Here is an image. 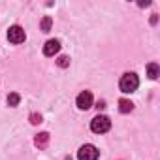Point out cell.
I'll use <instances>...</instances> for the list:
<instances>
[{
	"label": "cell",
	"instance_id": "6da1fadb",
	"mask_svg": "<svg viewBox=\"0 0 160 160\" xmlns=\"http://www.w3.org/2000/svg\"><path fill=\"white\" fill-rule=\"evenodd\" d=\"M138 85H139V79H138V75L136 73H124L122 77H121V81H119V87H121V91L122 92H134L136 89H138Z\"/></svg>",
	"mask_w": 160,
	"mask_h": 160
},
{
	"label": "cell",
	"instance_id": "7a4b0ae2",
	"mask_svg": "<svg viewBox=\"0 0 160 160\" xmlns=\"http://www.w3.org/2000/svg\"><path fill=\"white\" fill-rule=\"evenodd\" d=\"M111 128V121L106 117V115H96L92 121H91V130L94 134H104Z\"/></svg>",
	"mask_w": 160,
	"mask_h": 160
},
{
	"label": "cell",
	"instance_id": "3957f363",
	"mask_svg": "<svg viewBox=\"0 0 160 160\" xmlns=\"http://www.w3.org/2000/svg\"><path fill=\"white\" fill-rule=\"evenodd\" d=\"M98 149L94 145H83L77 151V160H98Z\"/></svg>",
	"mask_w": 160,
	"mask_h": 160
},
{
	"label": "cell",
	"instance_id": "277c9868",
	"mask_svg": "<svg viewBox=\"0 0 160 160\" xmlns=\"http://www.w3.org/2000/svg\"><path fill=\"white\" fill-rule=\"evenodd\" d=\"M25 38H27V34H25V30H23L19 25L12 27V28L8 30V40H10L12 43H23Z\"/></svg>",
	"mask_w": 160,
	"mask_h": 160
},
{
	"label": "cell",
	"instance_id": "5b68a950",
	"mask_svg": "<svg viewBox=\"0 0 160 160\" xmlns=\"http://www.w3.org/2000/svg\"><path fill=\"white\" fill-rule=\"evenodd\" d=\"M75 104H77V108L79 109H89L91 106H92V94L89 92V91H85V92H81L77 96V100H75Z\"/></svg>",
	"mask_w": 160,
	"mask_h": 160
},
{
	"label": "cell",
	"instance_id": "8992f818",
	"mask_svg": "<svg viewBox=\"0 0 160 160\" xmlns=\"http://www.w3.org/2000/svg\"><path fill=\"white\" fill-rule=\"evenodd\" d=\"M58 49H60V42L58 40H49L43 45V55L45 57H53L55 53H58Z\"/></svg>",
	"mask_w": 160,
	"mask_h": 160
},
{
	"label": "cell",
	"instance_id": "52a82bcc",
	"mask_svg": "<svg viewBox=\"0 0 160 160\" xmlns=\"http://www.w3.org/2000/svg\"><path fill=\"white\" fill-rule=\"evenodd\" d=\"M158 73H160L158 64H156V62H151V64L147 66V75H149L151 79H156V77H158Z\"/></svg>",
	"mask_w": 160,
	"mask_h": 160
},
{
	"label": "cell",
	"instance_id": "ba28073f",
	"mask_svg": "<svg viewBox=\"0 0 160 160\" xmlns=\"http://www.w3.org/2000/svg\"><path fill=\"white\" fill-rule=\"evenodd\" d=\"M119 109H121V113H130L134 109V104L130 100H119Z\"/></svg>",
	"mask_w": 160,
	"mask_h": 160
},
{
	"label": "cell",
	"instance_id": "9c48e42d",
	"mask_svg": "<svg viewBox=\"0 0 160 160\" xmlns=\"http://www.w3.org/2000/svg\"><path fill=\"white\" fill-rule=\"evenodd\" d=\"M51 25H53V19H51L49 15H45V17L42 19V23H40V28H42L43 32H49V30H51Z\"/></svg>",
	"mask_w": 160,
	"mask_h": 160
},
{
	"label": "cell",
	"instance_id": "30bf717a",
	"mask_svg": "<svg viewBox=\"0 0 160 160\" xmlns=\"http://www.w3.org/2000/svg\"><path fill=\"white\" fill-rule=\"evenodd\" d=\"M19 102H21V96H19L17 92H12V94L8 96V104H10L12 108H15V106H19Z\"/></svg>",
	"mask_w": 160,
	"mask_h": 160
},
{
	"label": "cell",
	"instance_id": "8fae6325",
	"mask_svg": "<svg viewBox=\"0 0 160 160\" xmlns=\"http://www.w3.org/2000/svg\"><path fill=\"white\" fill-rule=\"evenodd\" d=\"M47 139H49V134H47V132H43V134H38V138H36V145H38V147H45Z\"/></svg>",
	"mask_w": 160,
	"mask_h": 160
},
{
	"label": "cell",
	"instance_id": "7c38bea8",
	"mask_svg": "<svg viewBox=\"0 0 160 160\" xmlns=\"http://www.w3.org/2000/svg\"><path fill=\"white\" fill-rule=\"evenodd\" d=\"M57 64H58L60 68H66V66L70 64V58H68V57H58V60H57Z\"/></svg>",
	"mask_w": 160,
	"mask_h": 160
},
{
	"label": "cell",
	"instance_id": "4fadbf2b",
	"mask_svg": "<svg viewBox=\"0 0 160 160\" xmlns=\"http://www.w3.org/2000/svg\"><path fill=\"white\" fill-rule=\"evenodd\" d=\"M30 122H32V124H38V122H42V115H38V113H32V115H30Z\"/></svg>",
	"mask_w": 160,
	"mask_h": 160
}]
</instances>
